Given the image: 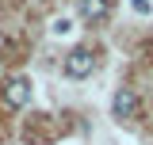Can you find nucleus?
Returning <instances> with one entry per match:
<instances>
[{
    "label": "nucleus",
    "instance_id": "1",
    "mask_svg": "<svg viewBox=\"0 0 153 145\" xmlns=\"http://www.w3.org/2000/svg\"><path fill=\"white\" fill-rule=\"evenodd\" d=\"M0 95H4V103H8L12 111H23L27 103H31V80H27V76H8Z\"/></svg>",
    "mask_w": 153,
    "mask_h": 145
},
{
    "label": "nucleus",
    "instance_id": "2",
    "mask_svg": "<svg viewBox=\"0 0 153 145\" xmlns=\"http://www.w3.org/2000/svg\"><path fill=\"white\" fill-rule=\"evenodd\" d=\"M65 76H73V80H84V76H92V69H96V57H92V50H73V54L65 57Z\"/></svg>",
    "mask_w": 153,
    "mask_h": 145
},
{
    "label": "nucleus",
    "instance_id": "3",
    "mask_svg": "<svg viewBox=\"0 0 153 145\" xmlns=\"http://www.w3.org/2000/svg\"><path fill=\"white\" fill-rule=\"evenodd\" d=\"M111 115L115 118H134L138 115V92L134 88H119L111 95Z\"/></svg>",
    "mask_w": 153,
    "mask_h": 145
},
{
    "label": "nucleus",
    "instance_id": "4",
    "mask_svg": "<svg viewBox=\"0 0 153 145\" xmlns=\"http://www.w3.org/2000/svg\"><path fill=\"white\" fill-rule=\"evenodd\" d=\"M76 12H80V19L96 23V19L107 16V0H76Z\"/></svg>",
    "mask_w": 153,
    "mask_h": 145
},
{
    "label": "nucleus",
    "instance_id": "5",
    "mask_svg": "<svg viewBox=\"0 0 153 145\" xmlns=\"http://www.w3.org/2000/svg\"><path fill=\"white\" fill-rule=\"evenodd\" d=\"M54 31H57V35H69L73 27H69V19H57V23H54Z\"/></svg>",
    "mask_w": 153,
    "mask_h": 145
}]
</instances>
